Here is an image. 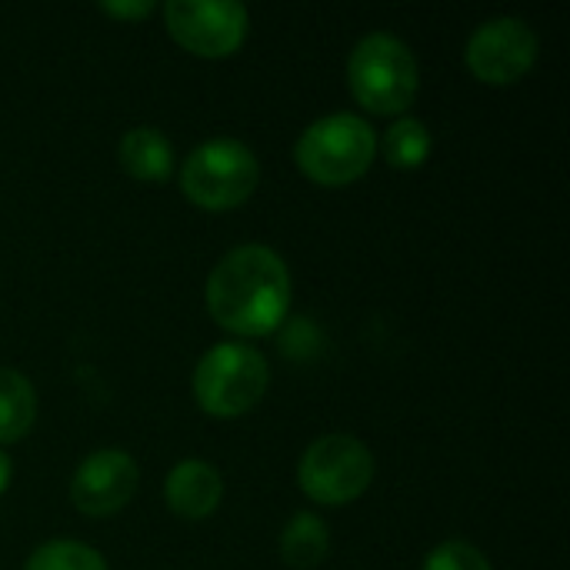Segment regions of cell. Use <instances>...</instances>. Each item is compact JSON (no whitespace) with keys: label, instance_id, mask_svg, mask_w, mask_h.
<instances>
[{"label":"cell","instance_id":"1","mask_svg":"<svg viewBox=\"0 0 570 570\" xmlns=\"http://www.w3.org/2000/svg\"><path fill=\"white\" fill-rule=\"evenodd\" d=\"M291 307V271L264 244L227 250L207 277L210 317L237 337L274 334Z\"/></svg>","mask_w":570,"mask_h":570},{"label":"cell","instance_id":"2","mask_svg":"<svg viewBox=\"0 0 570 570\" xmlns=\"http://www.w3.org/2000/svg\"><path fill=\"white\" fill-rule=\"evenodd\" d=\"M347 83L361 107L371 114H404L417 97V57L414 50L387 33L374 30L361 37L347 60Z\"/></svg>","mask_w":570,"mask_h":570},{"label":"cell","instance_id":"3","mask_svg":"<svg viewBox=\"0 0 570 570\" xmlns=\"http://www.w3.org/2000/svg\"><path fill=\"white\" fill-rule=\"evenodd\" d=\"M377 154V134L374 127L357 114H327L314 120L294 144L297 167L324 187H344L354 184Z\"/></svg>","mask_w":570,"mask_h":570},{"label":"cell","instance_id":"4","mask_svg":"<svg viewBox=\"0 0 570 570\" xmlns=\"http://www.w3.org/2000/svg\"><path fill=\"white\" fill-rule=\"evenodd\" d=\"M271 371L257 347L244 341L214 344L194 367V401L214 417L247 414L267 391Z\"/></svg>","mask_w":570,"mask_h":570},{"label":"cell","instance_id":"5","mask_svg":"<svg viewBox=\"0 0 570 570\" xmlns=\"http://www.w3.org/2000/svg\"><path fill=\"white\" fill-rule=\"evenodd\" d=\"M261 180V164L254 150L234 137H210L197 144L184 167L180 187L204 210H230L240 207Z\"/></svg>","mask_w":570,"mask_h":570},{"label":"cell","instance_id":"6","mask_svg":"<svg viewBox=\"0 0 570 570\" xmlns=\"http://www.w3.org/2000/svg\"><path fill=\"white\" fill-rule=\"evenodd\" d=\"M374 481V454L351 434L317 438L297 464L301 491L327 508L357 501Z\"/></svg>","mask_w":570,"mask_h":570},{"label":"cell","instance_id":"7","mask_svg":"<svg viewBox=\"0 0 570 570\" xmlns=\"http://www.w3.org/2000/svg\"><path fill=\"white\" fill-rule=\"evenodd\" d=\"M167 33L197 57H227L247 37V7L237 0H167Z\"/></svg>","mask_w":570,"mask_h":570},{"label":"cell","instance_id":"8","mask_svg":"<svg viewBox=\"0 0 570 570\" xmlns=\"http://www.w3.org/2000/svg\"><path fill=\"white\" fill-rule=\"evenodd\" d=\"M538 33L521 17H491L478 23L468 37L464 57L478 80L504 87L518 83L538 60Z\"/></svg>","mask_w":570,"mask_h":570},{"label":"cell","instance_id":"9","mask_svg":"<svg viewBox=\"0 0 570 570\" xmlns=\"http://www.w3.org/2000/svg\"><path fill=\"white\" fill-rule=\"evenodd\" d=\"M137 491V464L120 448H100L80 461L70 481V501L80 514L107 518L127 508Z\"/></svg>","mask_w":570,"mask_h":570},{"label":"cell","instance_id":"10","mask_svg":"<svg viewBox=\"0 0 570 570\" xmlns=\"http://www.w3.org/2000/svg\"><path fill=\"white\" fill-rule=\"evenodd\" d=\"M224 498V481L217 474L214 464L207 461H180L167 481H164V501L174 514L187 518V521H204L217 511Z\"/></svg>","mask_w":570,"mask_h":570},{"label":"cell","instance_id":"11","mask_svg":"<svg viewBox=\"0 0 570 570\" xmlns=\"http://www.w3.org/2000/svg\"><path fill=\"white\" fill-rule=\"evenodd\" d=\"M117 160L134 180L160 184L174 170V144L164 137V130H157L150 124H137L120 137Z\"/></svg>","mask_w":570,"mask_h":570},{"label":"cell","instance_id":"12","mask_svg":"<svg viewBox=\"0 0 570 570\" xmlns=\"http://www.w3.org/2000/svg\"><path fill=\"white\" fill-rule=\"evenodd\" d=\"M33 417L37 394L30 381L13 367H0V444L20 441L33 428Z\"/></svg>","mask_w":570,"mask_h":570},{"label":"cell","instance_id":"13","mask_svg":"<svg viewBox=\"0 0 570 570\" xmlns=\"http://www.w3.org/2000/svg\"><path fill=\"white\" fill-rule=\"evenodd\" d=\"M327 548H331L327 524L311 511L294 514L281 534V558L297 570L317 568L327 558Z\"/></svg>","mask_w":570,"mask_h":570},{"label":"cell","instance_id":"14","mask_svg":"<svg viewBox=\"0 0 570 570\" xmlns=\"http://www.w3.org/2000/svg\"><path fill=\"white\" fill-rule=\"evenodd\" d=\"M431 147H434V137L428 124L417 117H401L384 130V157L387 164L401 170H417L431 157Z\"/></svg>","mask_w":570,"mask_h":570},{"label":"cell","instance_id":"15","mask_svg":"<svg viewBox=\"0 0 570 570\" xmlns=\"http://www.w3.org/2000/svg\"><path fill=\"white\" fill-rule=\"evenodd\" d=\"M23 570H107V561L90 544H80V541H47V544H40L27 558V568Z\"/></svg>","mask_w":570,"mask_h":570},{"label":"cell","instance_id":"16","mask_svg":"<svg viewBox=\"0 0 570 570\" xmlns=\"http://www.w3.org/2000/svg\"><path fill=\"white\" fill-rule=\"evenodd\" d=\"M424 570H491V561L468 541H444L428 554Z\"/></svg>","mask_w":570,"mask_h":570},{"label":"cell","instance_id":"17","mask_svg":"<svg viewBox=\"0 0 570 570\" xmlns=\"http://www.w3.org/2000/svg\"><path fill=\"white\" fill-rule=\"evenodd\" d=\"M100 10L110 17H147L154 10V3L150 0H130V3L127 0H104Z\"/></svg>","mask_w":570,"mask_h":570},{"label":"cell","instance_id":"18","mask_svg":"<svg viewBox=\"0 0 570 570\" xmlns=\"http://www.w3.org/2000/svg\"><path fill=\"white\" fill-rule=\"evenodd\" d=\"M10 474H13V464H10V458L0 451V494H3L7 484H10Z\"/></svg>","mask_w":570,"mask_h":570}]
</instances>
